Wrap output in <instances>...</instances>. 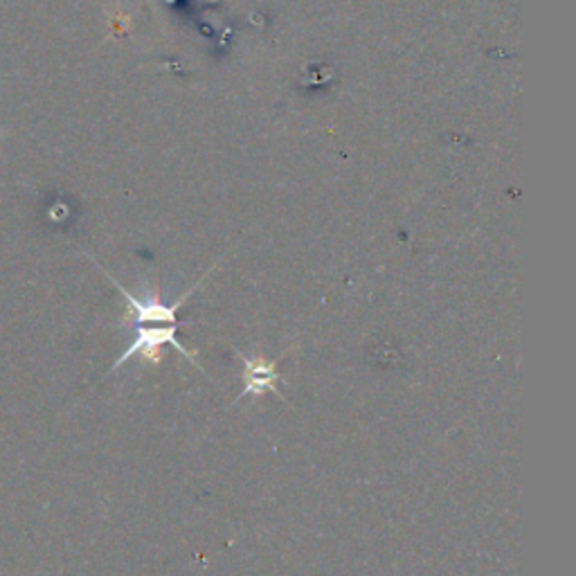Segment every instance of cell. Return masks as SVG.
Returning <instances> with one entry per match:
<instances>
[{"instance_id":"3957f363","label":"cell","mask_w":576,"mask_h":576,"mask_svg":"<svg viewBox=\"0 0 576 576\" xmlns=\"http://www.w3.org/2000/svg\"><path fill=\"white\" fill-rule=\"evenodd\" d=\"M236 356L244 360V389H241L239 397L234 399V404H239L244 397H253L259 399L264 397L266 392H272L276 397H280L282 401H286L282 397V392L278 389V383H280V372H278V360H266L261 356H255V358H246L244 354Z\"/></svg>"},{"instance_id":"7a4b0ae2","label":"cell","mask_w":576,"mask_h":576,"mask_svg":"<svg viewBox=\"0 0 576 576\" xmlns=\"http://www.w3.org/2000/svg\"><path fill=\"white\" fill-rule=\"evenodd\" d=\"M111 282L119 289V293L125 295L127 305L131 307L136 327L138 324H178V309L183 307L185 302H188V297L196 291V286H194L183 297L176 299L174 305H165V302L158 299V297H136L133 293H129L117 280H111ZM180 324H183V322H180Z\"/></svg>"},{"instance_id":"6da1fadb","label":"cell","mask_w":576,"mask_h":576,"mask_svg":"<svg viewBox=\"0 0 576 576\" xmlns=\"http://www.w3.org/2000/svg\"><path fill=\"white\" fill-rule=\"evenodd\" d=\"M178 327H183V324H158V327H149V324H138L136 327V341L129 345V349L119 356V360H115V366L113 370H117L119 366H125V362L133 356H142V360L151 362V366H156V362L161 360V349L165 345H171L176 351L183 354L188 360H192L196 368L199 366V360L194 358L192 351H188L183 347V343H180L176 338V333H178Z\"/></svg>"}]
</instances>
